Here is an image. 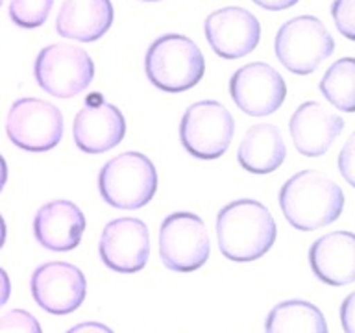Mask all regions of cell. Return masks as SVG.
Returning a JSON list of instances; mask_svg holds the SVG:
<instances>
[{"instance_id":"1","label":"cell","mask_w":355,"mask_h":333,"mask_svg":"<svg viewBox=\"0 0 355 333\" xmlns=\"http://www.w3.org/2000/svg\"><path fill=\"white\" fill-rule=\"evenodd\" d=\"M276 221L266 205L241 198L222 207L216 216V239L222 255L232 261H255L276 241Z\"/></svg>"},{"instance_id":"2","label":"cell","mask_w":355,"mask_h":333,"mask_svg":"<svg viewBox=\"0 0 355 333\" xmlns=\"http://www.w3.org/2000/svg\"><path fill=\"white\" fill-rule=\"evenodd\" d=\"M279 207L291 226L313 232L331 224L344 210V193L318 171H302L288 178L279 191Z\"/></svg>"},{"instance_id":"3","label":"cell","mask_w":355,"mask_h":333,"mask_svg":"<svg viewBox=\"0 0 355 333\" xmlns=\"http://www.w3.org/2000/svg\"><path fill=\"white\" fill-rule=\"evenodd\" d=\"M144 71L155 87L166 93H183L194 87L205 72L204 54L193 39L166 33L150 44Z\"/></svg>"},{"instance_id":"4","label":"cell","mask_w":355,"mask_h":333,"mask_svg":"<svg viewBox=\"0 0 355 333\" xmlns=\"http://www.w3.org/2000/svg\"><path fill=\"white\" fill-rule=\"evenodd\" d=\"M102 198L119 210H139L154 198L157 172L154 163L141 152H124L111 157L100 171Z\"/></svg>"},{"instance_id":"5","label":"cell","mask_w":355,"mask_h":333,"mask_svg":"<svg viewBox=\"0 0 355 333\" xmlns=\"http://www.w3.org/2000/svg\"><path fill=\"white\" fill-rule=\"evenodd\" d=\"M335 41L316 17H294L277 30L276 56L287 71L294 74L315 72L333 54Z\"/></svg>"},{"instance_id":"6","label":"cell","mask_w":355,"mask_h":333,"mask_svg":"<svg viewBox=\"0 0 355 333\" xmlns=\"http://www.w3.org/2000/svg\"><path fill=\"white\" fill-rule=\"evenodd\" d=\"M33 74L44 93L55 99H72L91 85L94 63L80 46L58 43L39 52Z\"/></svg>"},{"instance_id":"7","label":"cell","mask_w":355,"mask_h":333,"mask_svg":"<svg viewBox=\"0 0 355 333\" xmlns=\"http://www.w3.org/2000/svg\"><path fill=\"white\" fill-rule=\"evenodd\" d=\"M235 121L227 108L216 100L189 105L180 124L182 144L198 160H216L232 144Z\"/></svg>"},{"instance_id":"8","label":"cell","mask_w":355,"mask_h":333,"mask_svg":"<svg viewBox=\"0 0 355 333\" xmlns=\"http://www.w3.org/2000/svg\"><path fill=\"white\" fill-rule=\"evenodd\" d=\"M211 244L205 222L194 213L180 211L161 222L159 255L166 268L193 272L205 265Z\"/></svg>"},{"instance_id":"9","label":"cell","mask_w":355,"mask_h":333,"mask_svg":"<svg viewBox=\"0 0 355 333\" xmlns=\"http://www.w3.org/2000/svg\"><path fill=\"white\" fill-rule=\"evenodd\" d=\"M63 115L50 102L19 99L8 111L6 133L15 146L28 152H46L63 137Z\"/></svg>"},{"instance_id":"10","label":"cell","mask_w":355,"mask_h":333,"mask_svg":"<svg viewBox=\"0 0 355 333\" xmlns=\"http://www.w3.org/2000/svg\"><path fill=\"white\" fill-rule=\"evenodd\" d=\"M35 304L52 315H69L85 300L87 282L83 272L67 261H50L37 266L30 280Z\"/></svg>"},{"instance_id":"11","label":"cell","mask_w":355,"mask_h":333,"mask_svg":"<svg viewBox=\"0 0 355 333\" xmlns=\"http://www.w3.org/2000/svg\"><path fill=\"white\" fill-rule=\"evenodd\" d=\"M230 93L241 111L250 117H266L282 108L287 85L282 74L263 61L241 67L230 80Z\"/></svg>"},{"instance_id":"12","label":"cell","mask_w":355,"mask_h":333,"mask_svg":"<svg viewBox=\"0 0 355 333\" xmlns=\"http://www.w3.org/2000/svg\"><path fill=\"white\" fill-rule=\"evenodd\" d=\"M98 252L111 271L121 274L143 271L150 255L148 228L141 219L133 216L107 222L100 235Z\"/></svg>"},{"instance_id":"13","label":"cell","mask_w":355,"mask_h":333,"mask_svg":"<svg viewBox=\"0 0 355 333\" xmlns=\"http://www.w3.org/2000/svg\"><path fill=\"white\" fill-rule=\"evenodd\" d=\"M204 32L216 56L224 60H239L259 44L261 24L252 11L227 6L213 11L205 19Z\"/></svg>"},{"instance_id":"14","label":"cell","mask_w":355,"mask_h":333,"mask_svg":"<svg viewBox=\"0 0 355 333\" xmlns=\"http://www.w3.org/2000/svg\"><path fill=\"white\" fill-rule=\"evenodd\" d=\"M124 133L126 121L121 110L100 99L98 93L89 94L72 124L74 143L85 154H104L115 148Z\"/></svg>"},{"instance_id":"15","label":"cell","mask_w":355,"mask_h":333,"mask_svg":"<svg viewBox=\"0 0 355 333\" xmlns=\"http://www.w3.org/2000/svg\"><path fill=\"white\" fill-rule=\"evenodd\" d=\"M343 130V119L326 110L320 102L302 104L288 122V132L294 146L305 157H318L326 154Z\"/></svg>"},{"instance_id":"16","label":"cell","mask_w":355,"mask_h":333,"mask_svg":"<svg viewBox=\"0 0 355 333\" xmlns=\"http://www.w3.org/2000/svg\"><path fill=\"white\" fill-rule=\"evenodd\" d=\"M85 216L71 200L44 204L33 219V233L41 246L52 252H69L82 241Z\"/></svg>"},{"instance_id":"17","label":"cell","mask_w":355,"mask_h":333,"mask_svg":"<svg viewBox=\"0 0 355 333\" xmlns=\"http://www.w3.org/2000/svg\"><path fill=\"white\" fill-rule=\"evenodd\" d=\"M309 265L320 282L343 287L355 280V237L352 232H331L311 244Z\"/></svg>"},{"instance_id":"18","label":"cell","mask_w":355,"mask_h":333,"mask_svg":"<svg viewBox=\"0 0 355 333\" xmlns=\"http://www.w3.org/2000/svg\"><path fill=\"white\" fill-rule=\"evenodd\" d=\"M113 24L111 0H65L55 19L61 37L91 43L104 35Z\"/></svg>"},{"instance_id":"19","label":"cell","mask_w":355,"mask_h":333,"mask_svg":"<svg viewBox=\"0 0 355 333\" xmlns=\"http://www.w3.org/2000/svg\"><path fill=\"white\" fill-rule=\"evenodd\" d=\"M285 155L287 148L277 126L255 124L241 141L237 160L244 171L252 174H268L282 166Z\"/></svg>"},{"instance_id":"20","label":"cell","mask_w":355,"mask_h":333,"mask_svg":"<svg viewBox=\"0 0 355 333\" xmlns=\"http://www.w3.org/2000/svg\"><path fill=\"white\" fill-rule=\"evenodd\" d=\"M266 333H327L326 318L316 305L287 300L272 307L265 321Z\"/></svg>"},{"instance_id":"21","label":"cell","mask_w":355,"mask_h":333,"mask_svg":"<svg viewBox=\"0 0 355 333\" xmlns=\"http://www.w3.org/2000/svg\"><path fill=\"white\" fill-rule=\"evenodd\" d=\"M320 91L337 110L354 113L355 110V61L343 58L335 61L320 80Z\"/></svg>"},{"instance_id":"22","label":"cell","mask_w":355,"mask_h":333,"mask_svg":"<svg viewBox=\"0 0 355 333\" xmlns=\"http://www.w3.org/2000/svg\"><path fill=\"white\" fill-rule=\"evenodd\" d=\"M52 6L54 0H11L10 17L17 26L39 28L49 19Z\"/></svg>"},{"instance_id":"23","label":"cell","mask_w":355,"mask_h":333,"mask_svg":"<svg viewBox=\"0 0 355 333\" xmlns=\"http://www.w3.org/2000/svg\"><path fill=\"white\" fill-rule=\"evenodd\" d=\"M0 333H43V330L32 313L13 309L0 316Z\"/></svg>"},{"instance_id":"24","label":"cell","mask_w":355,"mask_h":333,"mask_svg":"<svg viewBox=\"0 0 355 333\" xmlns=\"http://www.w3.org/2000/svg\"><path fill=\"white\" fill-rule=\"evenodd\" d=\"M355 0H335L331 6V15L335 26L344 37L354 41L355 39Z\"/></svg>"},{"instance_id":"25","label":"cell","mask_w":355,"mask_h":333,"mask_svg":"<svg viewBox=\"0 0 355 333\" xmlns=\"http://www.w3.org/2000/svg\"><path fill=\"white\" fill-rule=\"evenodd\" d=\"M354 139L355 135H349L348 143L343 148L340 155H338V166H340V171H343L344 178L348 180V183L354 185V178H352V171H354Z\"/></svg>"},{"instance_id":"26","label":"cell","mask_w":355,"mask_h":333,"mask_svg":"<svg viewBox=\"0 0 355 333\" xmlns=\"http://www.w3.org/2000/svg\"><path fill=\"white\" fill-rule=\"evenodd\" d=\"M254 4H257L263 10L268 11H282V10H288V8H293L298 0H252Z\"/></svg>"},{"instance_id":"27","label":"cell","mask_w":355,"mask_h":333,"mask_svg":"<svg viewBox=\"0 0 355 333\" xmlns=\"http://www.w3.org/2000/svg\"><path fill=\"white\" fill-rule=\"evenodd\" d=\"M354 294H349L346 302H344L343 309H340V316H343V326L346 333H354V327H352V318H354Z\"/></svg>"},{"instance_id":"28","label":"cell","mask_w":355,"mask_h":333,"mask_svg":"<svg viewBox=\"0 0 355 333\" xmlns=\"http://www.w3.org/2000/svg\"><path fill=\"white\" fill-rule=\"evenodd\" d=\"M67 333H113L107 326L100 324V322H82L71 327Z\"/></svg>"},{"instance_id":"29","label":"cell","mask_w":355,"mask_h":333,"mask_svg":"<svg viewBox=\"0 0 355 333\" xmlns=\"http://www.w3.org/2000/svg\"><path fill=\"white\" fill-rule=\"evenodd\" d=\"M10 294H11L10 276H8V272H6L4 268H0V307L8 304Z\"/></svg>"},{"instance_id":"30","label":"cell","mask_w":355,"mask_h":333,"mask_svg":"<svg viewBox=\"0 0 355 333\" xmlns=\"http://www.w3.org/2000/svg\"><path fill=\"white\" fill-rule=\"evenodd\" d=\"M6 182H8V165H6V160L0 155V191L4 189Z\"/></svg>"},{"instance_id":"31","label":"cell","mask_w":355,"mask_h":333,"mask_svg":"<svg viewBox=\"0 0 355 333\" xmlns=\"http://www.w3.org/2000/svg\"><path fill=\"white\" fill-rule=\"evenodd\" d=\"M6 243V222L4 219H2V215H0V248L4 246Z\"/></svg>"},{"instance_id":"32","label":"cell","mask_w":355,"mask_h":333,"mask_svg":"<svg viewBox=\"0 0 355 333\" xmlns=\"http://www.w3.org/2000/svg\"><path fill=\"white\" fill-rule=\"evenodd\" d=\"M2 4H4V0H0V6H2Z\"/></svg>"}]
</instances>
